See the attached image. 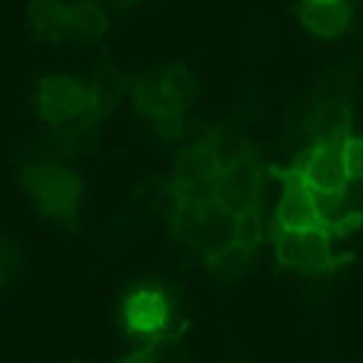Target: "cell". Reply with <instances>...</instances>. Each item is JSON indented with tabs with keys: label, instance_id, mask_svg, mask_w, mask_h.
<instances>
[{
	"label": "cell",
	"instance_id": "obj_9",
	"mask_svg": "<svg viewBox=\"0 0 363 363\" xmlns=\"http://www.w3.org/2000/svg\"><path fill=\"white\" fill-rule=\"evenodd\" d=\"M119 363H157V360H155L151 352H134V354H128L125 360H119Z\"/></svg>",
	"mask_w": 363,
	"mask_h": 363
},
{
	"label": "cell",
	"instance_id": "obj_1",
	"mask_svg": "<svg viewBox=\"0 0 363 363\" xmlns=\"http://www.w3.org/2000/svg\"><path fill=\"white\" fill-rule=\"evenodd\" d=\"M35 108L55 128H87L99 113L94 87L73 76H50L35 90Z\"/></svg>",
	"mask_w": 363,
	"mask_h": 363
},
{
	"label": "cell",
	"instance_id": "obj_6",
	"mask_svg": "<svg viewBox=\"0 0 363 363\" xmlns=\"http://www.w3.org/2000/svg\"><path fill=\"white\" fill-rule=\"evenodd\" d=\"M331 233L325 230H277V256L288 267H314L328 253Z\"/></svg>",
	"mask_w": 363,
	"mask_h": 363
},
{
	"label": "cell",
	"instance_id": "obj_4",
	"mask_svg": "<svg viewBox=\"0 0 363 363\" xmlns=\"http://www.w3.org/2000/svg\"><path fill=\"white\" fill-rule=\"evenodd\" d=\"M291 169L306 180L311 192H346L349 174L340 155V140L311 145Z\"/></svg>",
	"mask_w": 363,
	"mask_h": 363
},
{
	"label": "cell",
	"instance_id": "obj_7",
	"mask_svg": "<svg viewBox=\"0 0 363 363\" xmlns=\"http://www.w3.org/2000/svg\"><path fill=\"white\" fill-rule=\"evenodd\" d=\"M302 18H306V26L320 35L337 33L343 23V0H306Z\"/></svg>",
	"mask_w": 363,
	"mask_h": 363
},
{
	"label": "cell",
	"instance_id": "obj_2",
	"mask_svg": "<svg viewBox=\"0 0 363 363\" xmlns=\"http://www.w3.org/2000/svg\"><path fill=\"white\" fill-rule=\"evenodd\" d=\"M23 189L38 216L58 218L76 206L82 177L67 166H35L23 174Z\"/></svg>",
	"mask_w": 363,
	"mask_h": 363
},
{
	"label": "cell",
	"instance_id": "obj_3",
	"mask_svg": "<svg viewBox=\"0 0 363 363\" xmlns=\"http://www.w3.org/2000/svg\"><path fill=\"white\" fill-rule=\"evenodd\" d=\"M172 323V294L163 285H140L123 299V325L131 335L151 340Z\"/></svg>",
	"mask_w": 363,
	"mask_h": 363
},
{
	"label": "cell",
	"instance_id": "obj_8",
	"mask_svg": "<svg viewBox=\"0 0 363 363\" xmlns=\"http://www.w3.org/2000/svg\"><path fill=\"white\" fill-rule=\"evenodd\" d=\"M340 155H343V166H346L349 180L363 184V131L340 137Z\"/></svg>",
	"mask_w": 363,
	"mask_h": 363
},
{
	"label": "cell",
	"instance_id": "obj_5",
	"mask_svg": "<svg viewBox=\"0 0 363 363\" xmlns=\"http://www.w3.org/2000/svg\"><path fill=\"white\" fill-rule=\"evenodd\" d=\"M277 230H323L317 221L314 192L294 169H288L285 174L282 198L277 206Z\"/></svg>",
	"mask_w": 363,
	"mask_h": 363
}]
</instances>
